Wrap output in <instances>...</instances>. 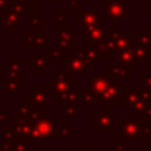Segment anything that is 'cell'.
<instances>
[{
	"instance_id": "4",
	"label": "cell",
	"mask_w": 151,
	"mask_h": 151,
	"mask_svg": "<svg viewBox=\"0 0 151 151\" xmlns=\"http://www.w3.org/2000/svg\"><path fill=\"white\" fill-rule=\"evenodd\" d=\"M105 19L111 21L126 20V0H104Z\"/></svg>"
},
{
	"instance_id": "12",
	"label": "cell",
	"mask_w": 151,
	"mask_h": 151,
	"mask_svg": "<svg viewBox=\"0 0 151 151\" xmlns=\"http://www.w3.org/2000/svg\"><path fill=\"white\" fill-rule=\"evenodd\" d=\"M2 19V31L4 32H18L21 26H24V17L14 13L13 11L5 7L1 11Z\"/></svg>"
},
{
	"instance_id": "33",
	"label": "cell",
	"mask_w": 151,
	"mask_h": 151,
	"mask_svg": "<svg viewBox=\"0 0 151 151\" xmlns=\"http://www.w3.org/2000/svg\"><path fill=\"white\" fill-rule=\"evenodd\" d=\"M136 42L151 47V31H137L136 32Z\"/></svg>"
},
{
	"instance_id": "41",
	"label": "cell",
	"mask_w": 151,
	"mask_h": 151,
	"mask_svg": "<svg viewBox=\"0 0 151 151\" xmlns=\"http://www.w3.org/2000/svg\"><path fill=\"white\" fill-rule=\"evenodd\" d=\"M22 1H25L29 6H37V7H40L41 5L46 4V0H22Z\"/></svg>"
},
{
	"instance_id": "30",
	"label": "cell",
	"mask_w": 151,
	"mask_h": 151,
	"mask_svg": "<svg viewBox=\"0 0 151 151\" xmlns=\"http://www.w3.org/2000/svg\"><path fill=\"white\" fill-rule=\"evenodd\" d=\"M87 46H91L92 48L96 50V52L98 53L99 58H103V59H109L110 58V50L104 40V38L101 40H98V41H90L87 42Z\"/></svg>"
},
{
	"instance_id": "44",
	"label": "cell",
	"mask_w": 151,
	"mask_h": 151,
	"mask_svg": "<svg viewBox=\"0 0 151 151\" xmlns=\"http://www.w3.org/2000/svg\"><path fill=\"white\" fill-rule=\"evenodd\" d=\"M48 1H50V4H51V5H53V6H57V5H60L63 0H48Z\"/></svg>"
},
{
	"instance_id": "36",
	"label": "cell",
	"mask_w": 151,
	"mask_h": 151,
	"mask_svg": "<svg viewBox=\"0 0 151 151\" xmlns=\"http://www.w3.org/2000/svg\"><path fill=\"white\" fill-rule=\"evenodd\" d=\"M17 139L13 129H2V140L4 145H12Z\"/></svg>"
},
{
	"instance_id": "6",
	"label": "cell",
	"mask_w": 151,
	"mask_h": 151,
	"mask_svg": "<svg viewBox=\"0 0 151 151\" xmlns=\"http://www.w3.org/2000/svg\"><path fill=\"white\" fill-rule=\"evenodd\" d=\"M24 37V47H38V48H48L51 47V39L46 35L45 31H25L22 33Z\"/></svg>"
},
{
	"instance_id": "5",
	"label": "cell",
	"mask_w": 151,
	"mask_h": 151,
	"mask_svg": "<svg viewBox=\"0 0 151 151\" xmlns=\"http://www.w3.org/2000/svg\"><path fill=\"white\" fill-rule=\"evenodd\" d=\"M52 86V96H58L67 92L72 87V76L65 68H57L55 77L50 81Z\"/></svg>"
},
{
	"instance_id": "47",
	"label": "cell",
	"mask_w": 151,
	"mask_h": 151,
	"mask_svg": "<svg viewBox=\"0 0 151 151\" xmlns=\"http://www.w3.org/2000/svg\"><path fill=\"white\" fill-rule=\"evenodd\" d=\"M0 80H2V65L0 64Z\"/></svg>"
},
{
	"instance_id": "43",
	"label": "cell",
	"mask_w": 151,
	"mask_h": 151,
	"mask_svg": "<svg viewBox=\"0 0 151 151\" xmlns=\"http://www.w3.org/2000/svg\"><path fill=\"white\" fill-rule=\"evenodd\" d=\"M145 118H146V124L151 127V109H150V111L147 112V114L145 116Z\"/></svg>"
},
{
	"instance_id": "17",
	"label": "cell",
	"mask_w": 151,
	"mask_h": 151,
	"mask_svg": "<svg viewBox=\"0 0 151 151\" xmlns=\"http://www.w3.org/2000/svg\"><path fill=\"white\" fill-rule=\"evenodd\" d=\"M33 129L44 138H58L57 137V127H55V118H44L33 124Z\"/></svg>"
},
{
	"instance_id": "49",
	"label": "cell",
	"mask_w": 151,
	"mask_h": 151,
	"mask_svg": "<svg viewBox=\"0 0 151 151\" xmlns=\"http://www.w3.org/2000/svg\"><path fill=\"white\" fill-rule=\"evenodd\" d=\"M145 94H146V96H147V97H149V98L151 99V90H150V91H147V92H146Z\"/></svg>"
},
{
	"instance_id": "16",
	"label": "cell",
	"mask_w": 151,
	"mask_h": 151,
	"mask_svg": "<svg viewBox=\"0 0 151 151\" xmlns=\"http://www.w3.org/2000/svg\"><path fill=\"white\" fill-rule=\"evenodd\" d=\"M66 70L71 76H86L88 73L84 59L77 52H72L70 57L66 58Z\"/></svg>"
},
{
	"instance_id": "34",
	"label": "cell",
	"mask_w": 151,
	"mask_h": 151,
	"mask_svg": "<svg viewBox=\"0 0 151 151\" xmlns=\"http://www.w3.org/2000/svg\"><path fill=\"white\" fill-rule=\"evenodd\" d=\"M67 11L66 9H57L55 11V28H61L66 26Z\"/></svg>"
},
{
	"instance_id": "8",
	"label": "cell",
	"mask_w": 151,
	"mask_h": 151,
	"mask_svg": "<svg viewBox=\"0 0 151 151\" xmlns=\"http://www.w3.org/2000/svg\"><path fill=\"white\" fill-rule=\"evenodd\" d=\"M18 113H19L18 117L27 119L32 124H34L46 117L45 112H42L38 106L31 104L29 101H24V100H20L18 103Z\"/></svg>"
},
{
	"instance_id": "10",
	"label": "cell",
	"mask_w": 151,
	"mask_h": 151,
	"mask_svg": "<svg viewBox=\"0 0 151 151\" xmlns=\"http://www.w3.org/2000/svg\"><path fill=\"white\" fill-rule=\"evenodd\" d=\"M122 129H120V138L123 139H132V138H140L142 137V129L143 123L138 119H127L125 117L120 118Z\"/></svg>"
},
{
	"instance_id": "45",
	"label": "cell",
	"mask_w": 151,
	"mask_h": 151,
	"mask_svg": "<svg viewBox=\"0 0 151 151\" xmlns=\"http://www.w3.org/2000/svg\"><path fill=\"white\" fill-rule=\"evenodd\" d=\"M7 5V0H0V9L2 11Z\"/></svg>"
},
{
	"instance_id": "19",
	"label": "cell",
	"mask_w": 151,
	"mask_h": 151,
	"mask_svg": "<svg viewBox=\"0 0 151 151\" xmlns=\"http://www.w3.org/2000/svg\"><path fill=\"white\" fill-rule=\"evenodd\" d=\"M109 83H110V78H109V76H105V74H96L90 79L88 91L92 93L96 101H98V99L100 98L103 92L106 90Z\"/></svg>"
},
{
	"instance_id": "20",
	"label": "cell",
	"mask_w": 151,
	"mask_h": 151,
	"mask_svg": "<svg viewBox=\"0 0 151 151\" xmlns=\"http://www.w3.org/2000/svg\"><path fill=\"white\" fill-rule=\"evenodd\" d=\"M132 54H133V63L137 65H146L147 60L151 59V47L143 46L138 42H131Z\"/></svg>"
},
{
	"instance_id": "39",
	"label": "cell",
	"mask_w": 151,
	"mask_h": 151,
	"mask_svg": "<svg viewBox=\"0 0 151 151\" xmlns=\"http://www.w3.org/2000/svg\"><path fill=\"white\" fill-rule=\"evenodd\" d=\"M83 0H66V11H81Z\"/></svg>"
},
{
	"instance_id": "13",
	"label": "cell",
	"mask_w": 151,
	"mask_h": 151,
	"mask_svg": "<svg viewBox=\"0 0 151 151\" xmlns=\"http://www.w3.org/2000/svg\"><path fill=\"white\" fill-rule=\"evenodd\" d=\"M93 127L100 133H109L114 127V113L105 110L103 112L93 113Z\"/></svg>"
},
{
	"instance_id": "15",
	"label": "cell",
	"mask_w": 151,
	"mask_h": 151,
	"mask_svg": "<svg viewBox=\"0 0 151 151\" xmlns=\"http://www.w3.org/2000/svg\"><path fill=\"white\" fill-rule=\"evenodd\" d=\"M6 7L11 11H13L17 14H20L22 17H37L40 14V7L37 6H29L22 0H7Z\"/></svg>"
},
{
	"instance_id": "46",
	"label": "cell",
	"mask_w": 151,
	"mask_h": 151,
	"mask_svg": "<svg viewBox=\"0 0 151 151\" xmlns=\"http://www.w3.org/2000/svg\"><path fill=\"white\" fill-rule=\"evenodd\" d=\"M146 27H147V31H151V20L146 22Z\"/></svg>"
},
{
	"instance_id": "21",
	"label": "cell",
	"mask_w": 151,
	"mask_h": 151,
	"mask_svg": "<svg viewBox=\"0 0 151 151\" xmlns=\"http://www.w3.org/2000/svg\"><path fill=\"white\" fill-rule=\"evenodd\" d=\"M109 78L112 80H130L131 79V65H118L110 64L109 65Z\"/></svg>"
},
{
	"instance_id": "1",
	"label": "cell",
	"mask_w": 151,
	"mask_h": 151,
	"mask_svg": "<svg viewBox=\"0 0 151 151\" xmlns=\"http://www.w3.org/2000/svg\"><path fill=\"white\" fill-rule=\"evenodd\" d=\"M131 31H122L119 26H105L104 40L110 52H117L131 46Z\"/></svg>"
},
{
	"instance_id": "2",
	"label": "cell",
	"mask_w": 151,
	"mask_h": 151,
	"mask_svg": "<svg viewBox=\"0 0 151 151\" xmlns=\"http://www.w3.org/2000/svg\"><path fill=\"white\" fill-rule=\"evenodd\" d=\"M78 33L73 31L72 26H64L55 28V47L63 53L64 59L68 58L72 53V48H77Z\"/></svg>"
},
{
	"instance_id": "42",
	"label": "cell",
	"mask_w": 151,
	"mask_h": 151,
	"mask_svg": "<svg viewBox=\"0 0 151 151\" xmlns=\"http://www.w3.org/2000/svg\"><path fill=\"white\" fill-rule=\"evenodd\" d=\"M7 120V112H0V123Z\"/></svg>"
},
{
	"instance_id": "25",
	"label": "cell",
	"mask_w": 151,
	"mask_h": 151,
	"mask_svg": "<svg viewBox=\"0 0 151 151\" xmlns=\"http://www.w3.org/2000/svg\"><path fill=\"white\" fill-rule=\"evenodd\" d=\"M99 12L97 9H81L77 12V25L81 28L90 26L93 24L99 17Z\"/></svg>"
},
{
	"instance_id": "31",
	"label": "cell",
	"mask_w": 151,
	"mask_h": 151,
	"mask_svg": "<svg viewBox=\"0 0 151 151\" xmlns=\"http://www.w3.org/2000/svg\"><path fill=\"white\" fill-rule=\"evenodd\" d=\"M46 25V17L45 15H37L28 18V31H40V28L45 27Z\"/></svg>"
},
{
	"instance_id": "9",
	"label": "cell",
	"mask_w": 151,
	"mask_h": 151,
	"mask_svg": "<svg viewBox=\"0 0 151 151\" xmlns=\"http://www.w3.org/2000/svg\"><path fill=\"white\" fill-rule=\"evenodd\" d=\"M51 58L47 52H35L28 59V68L34 72L35 76L45 74L47 70L51 68Z\"/></svg>"
},
{
	"instance_id": "50",
	"label": "cell",
	"mask_w": 151,
	"mask_h": 151,
	"mask_svg": "<svg viewBox=\"0 0 151 151\" xmlns=\"http://www.w3.org/2000/svg\"><path fill=\"white\" fill-rule=\"evenodd\" d=\"M64 151H70V150H64Z\"/></svg>"
},
{
	"instance_id": "32",
	"label": "cell",
	"mask_w": 151,
	"mask_h": 151,
	"mask_svg": "<svg viewBox=\"0 0 151 151\" xmlns=\"http://www.w3.org/2000/svg\"><path fill=\"white\" fill-rule=\"evenodd\" d=\"M78 94H79V103L81 104L83 107H91V106H93L96 99H94V97L92 96V93L88 90L87 91L86 90H81V91L78 92Z\"/></svg>"
},
{
	"instance_id": "28",
	"label": "cell",
	"mask_w": 151,
	"mask_h": 151,
	"mask_svg": "<svg viewBox=\"0 0 151 151\" xmlns=\"http://www.w3.org/2000/svg\"><path fill=\"white\" fill-rule=\"evenodd\" d=\"M132 63H133V54H132L131 46L114 52V64H118V65H132Z\"/></svg>"
},
{
	"instance_id": "23",
	"label": "cell",
	"mask_w": 151,
	"mask_h": 151,
	"mask_svg": "<svg viewBox=\"0 0 151 151\" xmlns=\"http://www.w3.org/2000/svg\"><path fill=\"white\" fill-rule=\"evenodd\" d=\"M13 131L17 136V138H21V139H28L32 129H33V124L31 122H28L27 119L20 118V117H15L13 118Z\"/></svg>"
},
{
	"instance_id": "7",
	"label": "cell",
	"mask_w": 151,
	"mask_h": 151,
	"mask_svg": "<svg viewBox=\"0 0 151 151\" xmlns=\"http://www.w3.org/2000/svg\"><path fill=\"white\" fill-rule=\"evenodd\" d=\"M119 88H120V81L110 79V83L106 90L103 92V94L98 99L99 106L106 110H109L110 107H113L116 103L119 101Z\"/></svg>"
},
{
	"instance_id": "38",
	"label": "cell",
	"mask_w": 151,
	"mask_h": 151,
	"mask_svg": "<svg viewBox=\"0 0 151 151\" xmlns=\"http://www.w3.org/2000/svg\"><path fill=\"white\" fill-rule=\"evenodd\" d=\"M50 53V58H51V64H54V65H59L61 63V60L64 59L63 57V53L57 48V47H53Z\"/></svg>"
},
{
	"instance_id": "35",
	"label": "cell",
	"mask_w": 151,
	"mask_h": 151,
	"mask_svg": "<svg viewBox=\"0 0 151 151\" xmlns=\"http://www.w3.org/2000/svg\"><path fill=\"white\" fill-rule=\"evenodd\" d=\"M140 83H142V92L146 93L147 91L151 90V68L146 70V73H144L140 78Z\"/></svg>"
},
{
	"instance_id": "14",
	"label": "cell",
	"mask_w": 151,
	"mask_h": 151,
	"mask_svg": "<svg viewBox=\"0 0 151 151\" xmlns=\"http://www.w3.org/2000/svg\"><path fill=\"white\" fill-rule=\"evenodd\" d=\"M151 109V99L140 91V94L138 99L134 101V104L130 107V114L133 119L142 120V118H145L147 112Z\"/></svg>"
},
{
	"instance_id": "40",
	"label": "cell",
	"mask_w": 151,
	"mask_h": 151,
	"mask_svg": "<svg viewBox=\"0 0 151 151\" xmlns=\"http://www.w3.org/2000/svg\"><path fill=\"white\" fill-rule=\"evenodd\" d=\"M114 145H116V150L114 151H126L125 147V139L123 138H117L114 140Z\"/></svg>"
},
{
	"instance_id": "24",
	"label": "cell",
	"mask_w": 151,
	"mask_h": 151,
	"mask_svg": "<svg viewBox=\"0 0 151 151\" xmlns=\"http://www.w3.org/2000/svg\"><path fill=\"white\" fill-rule=\"evenodd\" d=\"M85 61V65L87 67V70H93L94 65H97L99 63V55L96 52L94 48H92L91 46H86V47H77L76 51Z\"/></svg>"
},
{
	"instance_id": "37",
	"label": "cell",
	"mask_w": 151,
	"mask_h": 151,
	"mask_svg": "<svg viewBox=\"0 0 151 151\" xmlns=\"http://www.w3.org/2000/svg\"><path fill=\"white\" fill-rule=\"evenodd\" d=\"M71 127H72V124L71 123H64V124H61V127L60 129H57V137L58 138H61V137L71 138L72 137V134H71Z\"/></svg>"
},
{
	"instance_id": "11",
	"label": "cell",
	"mask_w": 151,
	"mask_h": 151,
	"mask_svg": "<svg viewBox=\"0 0 151 151\" xmlns=\"http://www.w3.org/2000/svg\"><path fill=\"white\" fill-rule=\"evenodd\" d=\"M51 91H47L44 85H35L32 90L28 91V101L35 106L50 107L51 105Z\"/></svg>"
},
{
	"instance_id": "29",
	"label": "cell",
	"mask_w": 151,
	"mask_h": 151,
	"mask_svg": "<svg viewBox=\"0 0 151 151\" xmlns=\"http://www.w3.org/2000/svg\"><path fill=\"white\" fill-rule=\"evenodd\" d=\"M78 92H79L78 87L76 85H72V87L67 92L55 96V100L59 101V103H79Z\"/></svg>"
},
{
	"instance_id": "27",
	"label": "cell",
	"mask_w": 151,
	"mask_h": 151,
	"mask_svg": "<svg viewBox=\"0 0 151 151\" xmlns=\"http://www.w3.org/2000/svg\"><path fill=\"white\" fill-rule=\"evenodd\" d=\"M83 111V106L79 103H61L60 114L64 118H74Z\"/></svg>"
},
{
	"instance_id": "26",
	"label": "cell",
	"mask_w": 151,
	"mask_h": 151,
	"mask_svg": "<svg viewBox=\"0 0 151 151\" xmlns=\"http://www.w3.org/2000/svg\"><path fill=\"white\" fill-rule=\"evenodd\" d=\"M1 90L6 91L7 96L17 97L20 91L24 90V80L19 79H2L1 80Z\"/></svg>"
},
{
	"instance_id": "22",
	"label": "cell",
	"mask_w": 151,
	"mask_h": 151,
	"mask_svg": "<svg viewBox=\"0 0 151 151\" xmlns=\"http://www.w3.org/2000/svg\"><path fill=\"white\" fill-rule=\"evenodd\" d=\"M7 78L24 80V60L21 58L7 59Z\"/></svg>"
},
{
	"instance_id": "48",
	"label": "cell",
	"mask_w": 151,
	"mask_h": 151,
	"mask_svg": "<svg viewBox=\"0 0 151 151\" xmlns=\"http://www.w3.org/2000/svg\"><path fill=\"white\" fill-rule=\"evenodd\" d=\"M83 151H96V150H93L92 145H88V149H87V150H83Z\"/></svg>"
},
{
	"instance_id": "3",
	"label": "cell",
	"mask_w": 151,
	"mask_h": 151,
	"mask_svg": "<svg viewBox=\"0 0 151 151\" xmlns=\"http://www.w3.org/2000/svg\"><path fill=\"white\" fill-rule=\"evenodd\" d=\"M105 17L99 15L97 20L91 24L90 26H86L81 28V41L87 44L90 41H98L104 38V28H105Z\"/></svg>"
},
{
	"instance_id": "18",
	"label": "cell",
	"mask_w": 151,
	"mask_h": 151,
	"mask_svg": "<svg viewBox=\"0 0 151 151\" xmlns=\"http://www.w3.org/2000/svg\"><path fill=\"white\" fill-rule=\"evenodd\" d=\"M140 91L134 85H120L119 88V105L122 107H131L138 99Z\"/></svg>"
}]
</instances>
